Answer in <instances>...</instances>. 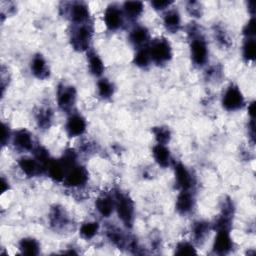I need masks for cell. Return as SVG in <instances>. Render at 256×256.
<instances>
[{
    "mask_svg": "<svg viewBox=\"0 0 256 256\" xmlns=\"http://www.w3.org/2000/svg\"><path fill=\"white\" fill-rule=\"evenodd\" d=\"M188 34L191 38V60L195 66L202 67L208 60V48L206 41L203 38L199 28L194 25V23L189 26Z\"/></svg>",
    "mask_w": 256,
    "mask_h": 256,
    "instance_id": "6da1fadb",
    "label": "cell"
},
{
    "mask_svg": "<svg viewBox=\"0 0 256 256\" xmlns=\"http://www.w3.org/2000/svg\"><path fill=\"white\" fill-rule=\"evenodd\" d=\"M94 33L93 25L87 21L74 24L70 33V43L76 51H85L89 48Z\"/></svg>",
    "mask_w": 256,
    "mask_h": 256,
    "instance_id": "7a4b0ae2",
    "label": "cell"
},
{
    "mask_svg": "<svg viewBox=\"0 0 256 256\" xmlns=\"http://www.w3.org/2000/svg\"><path fill=\"white\" fill-rule=\"evenodd\" d=\"M114 204L118 217L127 227H132L134 221V203L130 196L120 190L114 192Z\"/></svg>",
    "mask_w": 256,
    "mask_h": 256,
    "instance_id": "3957f363",
    "label": "cell"
},
{
    "mask_svg": "<svg viewBox=\"0 0 256 256\" xmlns=\"http://www.w3.org/2000/svg\"><path fill=\"white\" fill-rule=\"evenodd\" d=\"M151 61L156 65H163L172 58L170 43L165 38H158L148 46Z\"/></svg>",
    "mask_w": 256,
    "mask_h": 256,
    "instance_id": "277c9868",
    "label": "cell"
},
{
    "mask_svg": "<svg viewBox=\"0 0 256 256\" xmlns=\"http://www.w3.org/2000/svg\"><path fill=\"white\" fill-rule=\"evenodd\" d=\"M64 4V15L74 23L80 24L89 21L88 5L84 2H70Z\"/></svg>",
    "mask_w": 256,
    "mask_h": 256,
    "instance_id": "5b68a950",
    "label": "cell"
},
{
    "mask_svg": "<svg viewBox=\"0 0 256 256\" xmlns=\"http://www.w3.org/2000/svg\"><path fill=\"white\" fill-rule=\"evenodd\" d=\"M244 105V97L240 89L235 85H230L222 98V106L227 111H236Z\"/></svg>",
    "mask_w": 256,
    "mask_h": 256,
    "instance_id": "8992f818",
    "label": "cell"
},
{
    "mask_svg": "<svg viewBox=\"0 0 256 256\" xmlns=\"http://www.w3.org/2000/svg\"><path fill=\"white\" fill-rule=\"evenodd\" d=\"M76 101V89L73 86L59 84L57 88V103L61 110L70 111Z\"/></svg>",
    "mask_w": 256,
    "mask_h": 256,
    "instance_id": "52a82bcc",
    "label": "cell"
},
{
    "mask_svg": "<svg viewBox=\"0 0 256 256\" xmlns=\"http://www.w3.org/2000/svg\"><path fill=\"white\" fill-rule=\"evenodd\" d=\"M88 181V172L83 166L75 165L66 174L63 183L67 187H81Z\"/></svg>",
    "mask_w": 256,
    "mask_h": 256,
    "instance_id": "ba28073f",
    "label": "cell"
},
{
    "mask_svg": "<svg viewBox=\"0 0 256 256\" xmlns=\"http://www.w3.org/2000/svg\"><path fill=\"white\" fill-rule=\"evenodd\" d=\"M104 22L108 30L115 31L123 25V13L116 4H110L104 12Z\"/></svg>",
    "mask_w": 256,
    "mask_h": 256,
    "instance_id": "9c48e42d",
    "label": "cell"
},
{
    "mask_svg": "<svg viewBox=\"0 0 256 256\" xmlns=\"http://www.w3.org/2000/svg\"><path fill=\"white\" fill-rule=\"evenodd\" d=\"M233 248V241L228 230H218L213 243V252L218 255L228 254Z\"/></svg>",
    "mask_w": 256,
    "mask_h": 256,
    "instance_id": "30bf717a",
    "label": "cell"
},
{
    "mask_svg": "<svg viewBox=\"0 0 256 256\" xmlns=\"http://www.w3.org/2000/svg\"><path fill=\"white\" fill-rule=\"evenodd\" d=\"M174 172L175 179L178 188L181 190H190L194 185V179L189 170L183 165L181 162H177L174 164Z\"/></svg>",
    "mask_w": 256,
    "mask_h": 256,
    "instance_id": "8fae6325",
    "label": "cell"
},
{
    "mask_svg": "<svg viewBox=\"0 0 256 256\" xmlns=\"http://www.w3.org/2000/svg\"><path fill=\"white\" fill-rule=\"evenodd\" d=\"M49 222L54 230L59 231L65 229L66 226L69 224V217L63 207L55 205L51 209L49 215Z\"/></svg>",
    "mask_w": 256,
    "mask_h": 256,
    "instance_id": "7c38bea8",
    "label": "cell"
},
{
    "mask_svg": "<svg viewBox=\"0 0 256 256\" xmlns=\"http://www.w3.org/2000/svg\"><path fill=\"white\" fill-rule=\"evenodd\" d=\"M13 145L19 151H31L34 149L32 135L26 129H19L14 133Z\"/></svg>",
    "mask_w": 256,
    "mask_h": 256,
    "instance_id": "4fadbf2b",
    "label": "cell"
},
{
    "mask_svg": "<svg viewBox=\"0 0 256 256\" xmlns=\"http://www.w3.org/2000/svg\"><path fill=\"white\" fill-rule=\"evenodd\" d=\"M65 128L70 137L80 136L86 130V121L81 115L73 114L68 118Z\"/></svg>",
    "mask_w": 256,
    "mask_h": 256,
    "instance_id": "5bb4252c",
    "label": "cell"
},
{
    "mask_svg": "<svg viewBox=\"0 0 256 256\" xmlns=\"http://www.w3.org/2000/svg\"><path fill=\"white\" fill-rule=\"evenodd\" d=\"M150 34L146 27L138 25L134 27L130 34H129V40L132 43L133 46H135L138 49L146 47L147 43L149 42Z\"/></svg>",
    "mask_w": 256,
    "mask_h": 256,
    "instance_id": "9a60e30c",
    "label": "cell"
},
{
    "mask_svg": "<svg viewBox=\"0 0 256 256\" xmlns=\"http://www.w3.org/2000/svg\"><path fill=\"white\" fill-rule=\"evenodd\" d=\"M18 165L21 168V170L29 177L37 176L45 170L43 166L35 158L33 159L29 157H22L19 159Z\"/></svg>",
    "mask_w": 256,
    "mask_h": 256,
    "instance_id": "2e32d148",
    "label": "cell"
},
{
    "mask_svg": "<svg viewBox=\"0 0 256 256\" xmlns=\"http://www.w3.org/2000/svg\"><path fill=\"white\" fill-rule=\"evenodd\" d=\"M31 72L32 74L41 80L49 77L50 72L44 57L41 54H36L31 61Z\"/></svg>",
    "mask_w": 256,
    "mask_h": 256,
    "instance_id": "e0dca14e",
    "label": "cell"
},
{
    "mask_svg": "<svg viewBox=\"0 0 256 256\" xmlns=\"http://www.w3.org/2000/svg\"><path fill=\"white\" fill-rule=\"evenodd\" d=\"M194 206V197L189 190H181L176 200V210L178 213L185 215L189 213Z\"/></svg>",
    "mask_w": 256,
    "mask_h": 256,
    "instance_id": "ac0fdd59",
    "label": "cell"
},
{
    "mask_svg": "<svg viewBox=\"0 0 256 256\" xmlns=\"http://www.w3.org/2000/svg\"><path fill=\"white\" fill-rule=\"evenodd\" d=\"M46 170L49 177L56 182L63 181L67 174V169L62 163L61 159H51L46 167Z\"/></svg>",
    "mask_w": 256,
    "mask_h": 256,
    "instance_id": "d6986e66",
    "label": "cell"
},
{
    "mask_svg": "<svg viewBox=\"0 0 256 256\" xmlns=\"http://www.w3.org/2000/svg\"><path fill=\"white\" fill-rule=\"evenodd\" d=\"M106 235L108 239L119 249H123L129 245L130 240H128L123 232L115 226H109L106 230Z\"/></svg>",
    "mask_w": 256,
    "mask_h": 256,
    "instance_id": "ffe728a7",
    "label": "cell"
},
{
    "mask_svg": "<svg viewBox=\"0 0 256 256\" xmlns=\"http://www.w3.org/2000/svg\"><path fill=\"white\" fill-rule=\"evenodd\" d=\"M96 209L103 217H109L115 209L114 198L110 195H102L95 202Z\"/></svg>",
    "mask_w": 256,
    "mask_h": 256,
    "instance_id": "44dd1931",
    "label": "cell"
},
{
    "mask_svg": "<svg viewBox=\"0 0 256 256\" xmlns=\"http://www.w3.org/2000/svg\"><path fill=\"white\" fill-rule=\"evenodd\" d=\"M210 232V224L206 221H196L192 226V234L196 243L202 244Z\"/></svg>",
    "mask_w": 256,
    "mask_h": 256,
    "instance_id": "7402d4cb",
    "label": "cell"
},
{
    "mask_svg": "<svg viewBox=\"0 0 256 256\" xmlns=\"http://www.w3.org/2000/svg\"><path fill=\"white\" fill-rule=\"evenodd\" d=\"M163 24L169 32L176 33L180 29V25H181V18H180L179 12L175 9L169 10L164 15Z\"/></svg>",
    "mask_w": 256,
    "mask_h": 256,
    "instance_id": "603a6c76",
    "label": "cell"
},
{
    "mask_svg": "<svg viewBox=\"0 0 256 256\" xmlns=\"http://www.w3.org/2000/svg\"><path fill=\"white\" fill-rule=\"evenodd\" d=\"M153 157L157 164L163 168H166L169 166L170 161H171V156H170V151L168 148L165 147V145L162 144H157L153 147L152 150Z\"/></svg>",
    "mask_w": 256,
    "mask_h": 256,
    "instance_id": "cb8c5ba5",
    "label": "cell"
},
{
    "mask_svg": "<svg viewBox=\"0 0 256 256\" xmlns=\"http://www.w3.org/2000/svg\"><path fill=\"white\" fill-rule=\"evenodd\" d=\"M87 59L89 62L90 72L94 76H101L104 72V63L101 58L93 50H90L87 53Z\"/></svg>",
    "mask_w": 256,
    "mask_h": 256,
    "instance_id": "d4e9b609",
    "label": "cell"
},
{
    "mask_svg": "<svg viewBox=\"0 0 256 256\" xmlns=\"http://www.w3.org/2000/svg\"><path fill=\"white\" fill-rule=\"evenodd\" d=\"M53 112L49 107L40 108L36 114V121L39 128L45 130L48 129L52 124Z\"/></svg>",
    "mask_w": 256,
    "mask_h": 256,
    "instance_id": "484cf974",
    "label": "cell"
},
{
    "mask_svg": "<svg viewBox=\"0 0 256 256\" xmlns=\"http://www.w3.org/2000/svg\"><path fill=\"white\" fill-rule=\"evenodd\" d=\"M19 249L22 254L34 256L39 254L40 245L34 238H23L19 243Z\"/></svg>",
    "mask_w": 256,
    "mask_h": 256,
    "instance_id": "4316f807",
    "label": "cell"
},
{
    "mask_svg": "<svg viewBox=\"0 0 256 256\" xmlns=\"http://www.w3.org/2000/svg\"><path fill=\"white\" fill-rule=\"evenodd\" d=\"M143 8L144 5L140 1H126L123 4L124 13L129 19L138 18L143 12Z\"/></svg>",
    "mask_w": 256,
    "mask_h": 256,
    "instance_id": "83f0119b",
    "label": "cell"
},
{
    "mask_svg": "<svg viewBox=\"0 0 256 256\" xmlns=\"http://www.w3.org/2000/svg\"><path fill=\"white\" fill-rule=\"evenodd\" d=\"M243 58L246 61H254L256 58V43L254 38H247L242 49Z\"/></svg>",
    "mask_w": 256,
    "mask_h": 256,
    "instance_id": "f1b7e54d",
    "label": "cell"
},
{
    "mask_svg": "<svg viewBox=\"0 0 256 256\" xmlns=\"http://www.w3.org/2000/svg\"><path fill=\"white\" fill-rule=\"evenodd\" d=\"M150 61H151V58H150V54L147 46L139 49L133 59L134 64L140 68H146L149 65Z\"/></svg>",
    "mask_w": 256,
    "mask_h": 256,
    "instance_id": "f546056e",
    "label": "cell"
},
{
    "mask_svg": "<svg viewBox=\"0 0 256 256\" xmlns=\"http://www.w3.org/2000/svg\"><path fill=\"white\" fill-rule=\"evenodd\" d=\"M152 132H153V134L155 136V139L158 142V144L165 145L171 139V132H170L168 127H165V126L153 127Z\"/></svg>",
    "mask_w": 256,
    "mask_h": 256,
    "instance_id": "4dcf8cb0",
    "label": "cell"
},
{
    "mask_svg": "<svg viewBox=\"0 0 256 256\" xmlns=\"http://www.w3.org/2000/svg\"><path fill=\"white\" fill-rule=\"evenodd\" d=\"M99 230V224L97 222H86L80 227L79 233L82 238L89 240L92 239Z\"/></svg>",
    "mask_w": 256,
    "mask_h": 256,
    "instance_id": "1f68e13d",
    "label": "cell"
},
{
    "mask_svg": "<svg viewBox=\"0 0 256 256\" xmlns=\"http://www.w3.org/2000/svg\"><path fill=\"white\" fill-rule=\"evenodd\" d=\"M98 93L103 99L110 98L114 93V86L108 79H100L97 83Z\"/></svg>",
    "mask_w": 256,
    "mask_h": 256,
    "instance_id": "d6a6232c",
    "label": "cell"
},
{
    "mask_svg": "<svg viewBox=\"0 0 256 256\" xmlns=\"http://www.w3.org/2000/svg\"><path fill=\"white\" fill-rule=\"evenodd\" d=\"M33 153L35 156V159L43 166V168L46 170V167L48 163L50 162V157H49V152L46 148L43 146H37L33 149Z\"/></svg>",
    "mask_w": 256,
    "mask_h": 256,
    "instance_id": "836d02e7",
    "label": "cell"
},
{
    "mask_svg": "<svg viewBox=\"0 0 256 256\" xmlns=\"http://www.w3.org/2000/svg\"><path fill=\"white\" fill-rule=\"evenodd\" d=\"M214 35H215V39L220 45L224 47H229L231 45V41L228 34L221 26L214 27Z\"/></svg>",
    "mask_w": 256,
    "mask_h": 256,
    "instance_id": "e575fe53",
    "label": "cell"
},
{
    "mask_svg": "<svg viewBox=\"0 0 256 256\" xmlns=\"http://www.w3.org/2000/svg\"><path fill=\"white\" fill-rule=\"evenodd\" d=\"M196 250L194 248V246L189 243V242H180L177 244L176 248H175V254L176 255H192V254H196Z\"/></svg>",
    "mask_w": 256,
    "mask_h": 256,
    "instance_id": "d590c367",
    "label": "cell"
},
{
    "mask_svg": "<svg viewBox=\"0 0 256 256\" xmlns=\"http://www.w3.org/2000/svg\"><path fill=\"white\" fill-rule=\"evenodd\" d=\"M187 11L191 16L201 17L202 15V6L197 1H189L187 3Z\"/></svg>",
    "mask_w": 256,
    "mask_h": 256,
    "instance_id": "8d00e7d4",
    "label": "cell"
},
{
    "mask_svg": "<svg viewBox=\"0 0 256 256\" xmlns=\"http://www.w3.org/2000/svg\"><path fill=\"white\" fill-rule=\"evenodd\" d=\"M243 35L246 38H253L255 35V19L251 18L243 28Z\"/></svg>",
    "mask_w": 256,
    "mask_h": 256,
    "instance_id": "74e56055",
    "label": "cell"
},
{
    "mask_svg": "<svg viewBox=\"0 0 256 256\" xmlns=\"http://www.w3.org/2000/svg\"><path fill=\"white\" fill-rule=\"evenodd\" d=\"M172 3H173V1H167V0H156V1H152V2H151V5L153 6V8H154L155 10L162 11V10L166 9L167 7H169Z\"/></svg>",
    "mask_w": 256,
    "mask_h": 256,
    "instance_id": "f35d334b",
    "label": "cell"
},
{
    "mask_svg": "<svg viewBox=\"0 0 256 256\" xmlns=\"http://www.w3.org/2000/svg\"><path fill=\"white\" fill-rule=\"evenodd\" d=\"M10 138V130H9V127L3 123L2 125V138H1V142H2V145H6V143L8 142Z\"/></svg>",
    "mask_w": 256,
    "mask_h": 256,
    "instance_id": "ab89813d",
    "label": "cell"
},
{
    "mask_svg": "<svg viewBox=\"0 0 256 256\" xmlns=\"http://www.w3.org/2000/svg\"><path fill=\"white\" fill-rule=\"evenodd\" d=\"M248 133L250 136V139L252 141V143H255V122L254 119H251L249 124H248Z\"/></svg>",
    "mask_w": 256,
    "mask_h": 256,
    "instance_id": "60d3db41",
    "label": "cell"
},
{
    "mask_svg": "<svg viewBox=\"0 0 256 256\" xmlns=\"http://www.w3.org/2000/svg\"><path fill=\"white\" fill-rule=\"evenodd\" d=\"M248 114L251 119L255 118V102H251L250 105L248 106Z\"/></svg>",
    "mask_w": 256,
    "mask_h": 256,
    "instance_id": "b9f144b4",
    "label": "cell"
},
{
    "mask_svg": "<svg viewBox=\"0 0 256 256\" xmlns=\"http://www.w3.org/2000/svg\"><path fill=\"white\" fill-rule=\"evenodd\" d=\"M8 188H9L8 182L2 177V179H1V193H4L6 190H8Z\"/></svg>",
    "mask_w": 256,
    "mask_h": 256,
    "instance_id": "7bdbcfd3",
    "label": "cell"
},
{
    "mask_svg": "<svg viewBox=\"0 0 256 256\" xmlns=\"http://www.w3.org/2000/svg\"><path fill=\"white\" fill-rule=\"evenodd\" d=\"M248 10L251 13V15H254V13H255V3L253 1L248 2Z\"/></svg>",
    "mask_w": 256,
    "mask_h": 256,
    "instance_id": "ee69618b",
    "label": "cell"
}]
</instances>
